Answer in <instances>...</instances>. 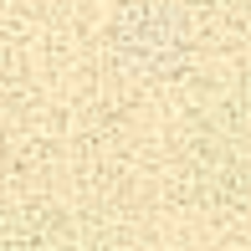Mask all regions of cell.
<instances>
[{"mask_svg": "<svg viewBox=\"0 0 251 251\" xmlns=\"http://www.w3.org/2000/svg\"><path fill=\"white\" fill-rule=\"evenodd\" d=\"M190 16L175 0H128L108 26V51L139 82H164L190 56Z\"/></svg>", "mask_w": 251, "mask_h": 251, "instance_id": "cell-1", "label": "cell"}]
</instances>
